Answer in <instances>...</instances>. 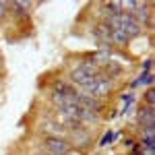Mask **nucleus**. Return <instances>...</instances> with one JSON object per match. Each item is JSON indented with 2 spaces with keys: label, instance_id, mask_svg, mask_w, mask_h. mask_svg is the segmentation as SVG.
I'll list each match as a JSON object with an SVG mask.
<instances>
[{
  "label": "nucleus",
  "instance_id": "f257e3e1",
  "mask_svg": "<svg viewBox=\"0 0 155 155\" xmlns=\"http://www.w3.org/2000/svg\"><path fill=\"white\" fill-rule=\"evenodd\" d=\"M104 23L112 31H120V33H124L126 37H132V35H139L141 33V23L132 17L130 12H124V11L114 15V17H107Z\"/></svg>",
  "mask_w": 155,
  "mask_h": 155
},
{
  "label": "nucleus",
  "instance_id": "f03ea898",
  "mask_svg": "<svg viewBox=\"0 0 155 155\" xmlns=\"http://www.w3.org/2000/svg\"><path fill=\"white\" fill-rule=\"evenodd\" d=\"M83 89H85L87 95H91V97H95V99H97V97L110 93V89H112V79L107 77L106 72H97L95 77L89 79V83L85 85Z\"/></svg>",
  "mask_w": 155,
  "mask_h": 155
},
{
  "label": "nucleus",
  "instance_id": "7ed1b4c3",
  "mask_svg": "<svg viewBox=\"0 0 155 155\" xmlns=\"http://www.w3.org/2000/svg\"><path fill=\"white\" fill-rule=\"evenodd\" d=\"M44 147H46V153L50 155H68L72 151V145L64 137H46Z\"/></svg>",
  "mask_w": 155,
  "mask_h": 155
},
{
  "label": "nucleus",
  "instance_id": "20e7f679",
  "mask_svg": "<svg viewBox=\"0 0 155 155\" xmlns=\"http://www.w3.org/2000/svg\"><path fill=\"white\" fill-rule=\"evenodd\" d=\"M153 122H155L153 107L143 106L141 110H139V124H141V128H143V126H153Z\"/></svg>",
  "mask_w": 155,
  "mask_h": 155
},
{
  "label": "nucleus",
  "instance_id": "39448f33",
  "mask_svg": "<svg viewBox=\"0 0 155 155\" xmlns=\"http://www.w3.org/2000/svg\"><path fill=\"white\" fill-rule=\"evenodd\" d=\"M71 137L74 139V143L79 145V147H83V145L89 143V134H87V130H83L81 126H74V128H71Z\"/></svg>",
  "mask_w": 155,
  "mask_h": 155
},
{
  "label": "nucleus",
  "instance_id": "423d86ee",
  "mask_svg": "<svg viewBox=\"0 0 155 155\" xmlns=\"http://www.w3.org/2000/svg\"><path fill=\"white\" fill-rule=\"evenodd\" d=\"M104 11L110 12V17H114V15L122 12V4H118V2H107V4H104Z\"/></svg>",
  "mask_w": 155,
  "mask_h": 155
},
{
  "label": "nucleus",
  "instance_id": "0eeeda50",
  "mask_svg": "<svg viewBox=\"0 0 155 155\" xmlns=\"http://www.w3.org/2000/svg\"><path fill=\"white\" fill-rule=\"evenodd\" d=\"M143 106H147V107H153V104H155V91H153V87H149L147 91H145V95H143Z\"/></svg>",
  "mask_w": 155,
  "mask_h": 155
},
{
  "label": "nucleus",
  "instance_id": "6e6552de",
  "mask_svg": "<svg viewBox=\"0 0 155 155\" xmlns=\"http://www.w3.org/2000/svg\"><path fill=\"white\" fill-rule=\"evenodd\" d=\"M4 12H6V4H4V2H0V17H2Z\"/></svg>",
  "mask_w": 155,
  "mask_h": 155
},
{
  "label": "nucleus",
  "instance_id": "1a4fd4ad",
  "mask_svg": "<svg viewBox=\"0 0 155 155\" xmlns=\"http://www.w3.org/2000/svg\"><path fill=\"white\" fill-rule=\"evenodd\" d=\"M35 155H50V153H46V151H37Z\"/></svg>",
  "mask_w": 155,
  "mask_h": 155
}]
</instances>
